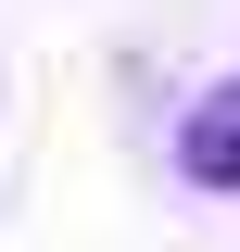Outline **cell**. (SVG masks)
<instances>
[{"instance_id":"cell-1","label":"cell","mask_w":240,"mask_h":252,"mask_svg":"<svg viewBox=\"0 0 240 252\" xmlns=\"http://www.w3.org/2000/svg\"><path fill=\"white\" fill-rule=\"evenodd\" d=\"M177 177H190V189H240V76L177 114Z\"/></svg>"}]
</instances>
